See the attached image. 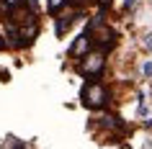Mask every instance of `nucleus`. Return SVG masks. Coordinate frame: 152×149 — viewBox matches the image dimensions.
<instances>
[{
	"label": "nucleus",
	"instance_id": "obj_5",
	"mask_svg": "<svg viewBox=\"0 0 152 149\" xmlns=\"http://www.w3.org/2000/svg\"><path fill=\"white\" fill-rule=\"evenodd\" d=\"M90 47H93V39H90V33H80L77 39L72 41V47H70V57H85L90 54Z\"/></svg>",
	"mask_w": 152,
	"mask_h": 149
},
{
	"label": "nucleus",
	"instance_id": "obj_2",
	"mask_svg": "<svg viewBox=\"0 0 152 149\" xmlns=\"http://www.w3.org/2000/svg\"><path fill=\"white\" fill-rule=\"evenodd\" d=\"M103 67H106V54L103 52H90V54L83 57L77 72H80L83 77H96V75H101Z\"/></svg>",
	"mask_w": 152,
	"mask_h": 149
},
{
	"label": "nucleus",
	"instance_id": "obj_14",
	"mask_svg": "<svg viewBox=\"0 0 152 149\" xmlns=\"http://www.w3.org/2000/svg\"><path fill=\"white\" fill-rule=\"evenodd\" d=\"M119 149H132V147H129V144H124V147H119Z\"/></svg>",
	"mask_w": 152,
	"mask_h": 149
},
{
	"label": "nucleus",
	"instance_id": "obj_11",
	"mask_svg": "<svg viewBox=\"0 0 152 149\" xmlns=\"http://www.w3.org/2000/svg\"><path fill=\"white\" fill-rule=\"evenodd\" d=\"M67 3H70L72 8H80V5H83V0H67Z\"/></svg>",
	"mask_w": 152,
	"mask_h": 149
},
{
	"label": "nucleus",
	"instance_id": "obj_7",
	"mask_svg": "<svg viewBox=\"0 0 152 149\" xmlns=\"http://www.w3.org/2000/svg\"><path fill=\"white\" fill-rule=\"evenodd\" d=\"M142 75H144V77H152V59L142 64Z\"/></svg>",
	"mask_w": 152,
	"mask_h": 149
},
{
	"label": "nucleus",
	"instance_id": "obj_3",
	"mask_svg": "<svg viewBox=\"0 0 152 149\" xmlns=\"http://www.w3.org/2000/svg\"><path fill=\"white\" fill-rule=\"evenodd\" d=\"M34 21H39V18H36V13L26 3H21V5L8 10V23L10 26H26V23H34Z\"/></svg>",
	"mask_w": 152,
	"mask_h": 149
},
{
	"label": "nucleus",
	"instance_id": "obj_8",
	"mask_svg": "<svg viewBox=\"0 0 152 149\" xmlns=\"http://www.w3.org/2000/svg\"><path fill=\"white\" fill-rule=\"evenodd\" d=\"M21 3H23V0H3V5H5V8H16V5H21Z\"/></svg>",
	"mask_w": 152,
	"mask_h": 149
},
{
	"label": "nucleus",
	"instance_id": "obj_15",
	"mask_svg": "<svg viewBox=\"0 0 152 149\" xmlns=\"http://www.w3.org/2000/svg\"><path fill=\"white\" fill-rule=\"evenodd\" d=\"M0 16H3V8H0Z\"/></svg>",
	"mask_w": 152,
	"mask_h": 149
},
{
	"label": "nucleus",
	"instance_id": "obj_4",
	"mask_svg": "<svg viewBox=\"0 0 152 149\" xmlns=\"http://www.w3.org/2000/svg\"><path fill=\"white\" fill-rule=\"evenodd\" d=\"M77 18H80L77 8H72V5L67 10L62 8V10H59V16H57V23H54V33H57V36H64V33L72 28V23H75Z\"/></svg>",
	"mask_w": 152,
	"mask_h": 149
},
{
	"label": "nucleus",
	"instance_id": "obj_12",
	"mask_svg": "<svg viewBox=\"0 0 152 149\" xmlns=\"http://www.w3.org/2000/svg\"><path fill=\"white\" fill-rule=\"evenodd\" d=\"M3 47H5V39H3V36H0V49H3Z\"/></svg>",
	"mask_w": 152,
	"mask_h": 149
},
{
	"label": "nucleus",
	"instance_id": "obj_13",
	"mask_svg": "<svg viewBox=\"0 0 152 149\" xmlns=\"http://www.w3.org/2000/svg\"><path fill=\"white\" fill-rule=\"evenodd\" d=\"M98 3H103V5H108V3H111V0H98Z\"/></svg>",
	"mask_w": 152,
	"mask_h": 149
},
{
	"label": "nucleus",
	"instance_id": "obj_1",
	"mask_svg": "<svg viewBox=\"0 0 152 149\" xmlns=\"http://www.w3.org/2000/svg\"><path fill=\"white\" fill-rule=\"evenodd\" d=\"M83 105L90 110H98V108H103L106 103H108V90H106L101 82H88V85L83 87Z\"/></svg>",
	"mask_w": 152,
	"mask_h": 149
},
{
	"label": "nucleus",
	"instance_id": "obj_6",
	"mask_svg": "<svg viewBox=\"0 0 152 149\" xmlns=\"http://www.w3.org/2000/svg\"><path fill=\"white\" fill-rule=\"evenodd\" d=\"M64 5H67V0H49V10H52V13H57V10H62Z\"/></svg>",
	"mask_w": 152,
	"mask_h": 149
},
{
	"label": "nucleus",
	"instance_id": "obj_9",
	"mask_svg": "<svg viewBox=\"0 0 152 149\" xmlns=\"http://www.w3.org/2000/svg\"><path fill=\"white\" fill-rule=\"evenodd\" d=\"M10 149H26L23 141H16V139H10Z\"/></svg>",
	"mask_w": 152,
	"mask_h": 149
},
{
	"label": "nucleus",
	"instance_id": "obj_10",
	"mask_svg": "<svg viewBox=\"0 0 152 149\" xmlns=\"http://www.w3.org/2000/svg\"><path fill=\"white\" fill-rule=\"evenodd\" d=\"M144 47L152 52V33H147V36H144Z\"/></svg>",
	"mask_w": 152,
	"mask_h": 149
}]
</instances>
